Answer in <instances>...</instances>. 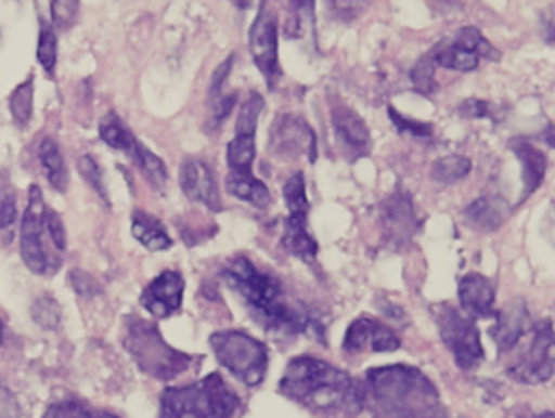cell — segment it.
<instances>
[{"label": "cell", "mask_w": 555, "mask_h": 418, "mask_svg": "<svg viewBox=\"0 0 555 418\" xmlns=\"http://www.w3.org/2000/svg\"><path fill=\"white\" fill-rule=\"evenodd\" d=\"M279 391L317 418H356L365 408L362 382L317 356L292 358Z\"/></svg>", "instance_id": "obj_1"}, {"label": "cell", "mask_w": 555, "mask_h": 418, "mask_svg": "<svg viewBox=\"0 0 555 418\" xmlns=\"http://www.w3.org/2000/svg\"><path fill=\"white\" fill-rule=\"evenodd\" d=\"M223 280L245 300L249 313L268 332L282 337L313 334L323 339V327L307 311L292 306L274 275L258 271L245 256L232 259L222 272Z\"/></svg>", "instance_id": "obj_2"}, {"label": "cell", "mask_w": 555, "mask_h": 418, "mask_svg": "<svg viewBox=\"0 0 555 418\" xmlns=\"http://www.w3.org/2000/svg\"><path fill=\"white\" fill-rule=\"evenodd\" d=\"M363 405L372 418H443L437 386L415 366H378L366 371Z\"/></svg>", "instance_id": "obj_3"}, {"label": "cell", "mask_w": 555, "mask_h": 418, "mask_svg": "<svg viewBox=\"0 0 555 418\" xmlns=\"http://www.w3.org/2000/svg\"><path fill=\"white\" fill-rule=\"evenodd\" d=\"M122 345L142 373L160 381H171L193 365V356L173 349L162 336L157 324L142 317L126 319Z\"/></svg>", "instance_id": "obj_4"}, {"label": "cell", "mask_w": 555, "mask_h": 418, "mask_svg": "<svg viewBox=\"0 0 555 418\" xmlns=\"http://www.w3.org/2000/svg\"><path fill=\"white\" fill-rule=\"evenodd\" d=\"M216 358L236 379L249 388L264 381L269 369V350L261 340L243 330H220L209 339Z\"/></svg>", "instance_id": "obj_5"}, {"label": "cell", "mask_w": 555, "mask_h": 418, "mask_svg": "<svg viewBox=\"0 0 555 418\" xmlns=\"http://www.w3.org/2000/svg\"><path fill=\"white\" fill-rule=\"evenodd\" d=\"M434 316L441 340L453 353L454 363L464 371L477 368L486 353L476 321L448 303L434 306Z\"/></svg>", "instance_id": "obj_6"}, {"label": "cell", "mask_w": 555, "mask_h": 418, "mask_svg": "<svg viewBox=\"0 0 555 418\" xmlns=\"http://www.w3.org/2000/svg\"><path fill=\"white\" fill-rule=\"evenodd\" d=\"M47 209L48 206L40 187L37 184H31L27 209L22 219L21 252L25 265L38 275H47L50 271L56 272L54 265L51 264L50 252L44 246V235H47L44 213H47Z\"/></svg>", "instance_id": "obj_7"}, {"label": "cell", "mask_w": 555, "mask_h": 418, "mask_svg": "<svg viewBox=\"0 0 555 418\" xmlns=\"http://www.w3.org/2000/svg\"><path fill=\"white\" fill-rule=\"evenodd\" d=\"M249 53L253 63L268 82V89L274 90L282 77L279 64V24L274 11L268 8V2H261L249 28Z\"/></svg>", "instance_id": "obj_8"}, {"label": "cell", "mask_w": 555, "mask_h": 418, "mask_svg": "<svg viewBox=\"0 0 555 418\" xmlns=\"http://www.w3.org/2000/svg\"><path fill=\"white\" fill-rule=\"evenodd\" d=\"M554 375V326L539 321L532 327V340L525 355L508 368V376L521 384H542Z\"/></svg>", "instance_id": "obj_9"}, {"label": "cell", "mask_w": 555, "mask_h": 418, "mask_svg": "<svg viewBox=\"0 0 555 418\" xmlns=\"http://www.w3.org/2000/svg\"><path fill=\"white\" fill-rule=\"evenodd\" d=\"M269 151L282 160H297L305 157L314 164L318 158V141L311 126L300 116L281 115L272 125L269 134Z\"/></svg>", "instance_id": "obj_10"}, {"label": "cell", "mask_w": 555, "mask_h": 418, "mask_svg": "<svg viewBox=\"0 0 555 418\" xmlns=\"http://www.w3.org/2000/svg\"><path fill=\"white\" fill-rule=\"evenodd\" d=\"M331 122L337 148L347 161L353 164L372 154L373 139L369 126L352 108L346 105L333 106Z\"/></svg>", "instance_id": "obj_11"}, {"label": "cell", "mask_w": 555, "mask_h": 418, "mask_svg": "<svg viewBox=\"0 0 555 418\" xmlns=\"http://www.w3.org/2000/svg\"><path fill=\"white\" fill-rule=\"evenodd\" d=\"M401 347L395 330L370 317H359L347 327L343 349L347 353H391Z\"/></svg>", "instance_id": "obj_12"}, {"label": "cell", "mask_w": 555, "mask_h": 418, "mask_svg": "<svg viewBox=\"0 0 555 418\" xmlns=\"http://www.w3.org/2000/svg\"><path fill=\"white\" fill-rule=\"evenodd\" d=\"M382 225L386 243L392 248H402L411 241L417 230L414 203L408 193H395L382 204Z\"/></svg>", "instance_id": "obj_13"}, {"label": "cell", "mask_w": 555, "mask_h": 418, "mask_svg": "<svg viewBox=\"0 0 555 418\" xmlns=\"http://www.w3.org/2000/svg\"><path fill=\"white\" fill-rule=\"evenodd\" d=\"M183 275L177 271H164L158 277H155L141 295V304L158 319L173 316L184 297Z\"/></svg>", "instance_id": "obj_14"}, {"label": "cell", "mask_w": 555, "mask_h": 418, "mask_svg": "<svg viewBox=\"0 0 555 418\" xmlns=\"http://www.w3.org/2000/svg\"><path fill=\"white\" fill-rule=\"evenodd\" d=\"M180 186L188 199L203 204L212 212H222L219 186L206 161L186 158L180 168Z\"/></svg>", "instance_id": "obj_15"}, {"label": "cell", "mask_w": 555, "mask_h": 418, "mask_svg": "<svg viewBox=\"0 0 555 418\" xmlns=\"http://www.w3.org/2000/svg\"><path fill=\"white\" fill-rule=\"evenodd\" d=\"M158 418H212L203 379L194 384L165 389Z\"/></svg>", "instance_id": "obj_16"}, {"label": "cell", "mask_w": 555, "mask_h": 418, "mask_svg": "<svg viewBox=\"0 0 555 418\" xmlns=\"http://www.w3.org/2000/svg\"><path fill=\"white\" fill-rule=\"evenodd\" d=\"M495 324L489 334L495 342L499 353L512 352L521 337L531 329V317L522 300H512L493 314Z\"/></svg>", "instance_id": "obj_17"}, {"label": "cell", "mask_w": 555, "mask_h": 418, "mask_svg": "<svg viewBox=\"0 0 555 418\" xmlns=\"http://www.w3.org/2000/svg\"><path fill=\"white\" fill-rule=\"evenodd\" d=\"M457 297L463 313L470 319H489L495 314V288L486 275L477 272L464 275L457 285Z\"/></svg>", "instance_id": "obj_18"}, {"label": "cell", "mask_w": 555, "mask_h": 418, "mask_svg": "<svg viewBox=\"0 0 555 418\" xmlns=\"http://www.w3.org/2000/svg\"><path fill=\"white\" fill-rule=\"evenodd\" d=\"M509 151L515 154L519 165H521L522 203V200L531 197L544 183L547 157L541 148L535 147L525 138H518L509 142Z\"/></svg>", "instance_id": "obj_19"}, {"label": "cell", "mask_w": 555, "mask_h": 418, "mask_svg": "<svg viewBox=\"0 0 555 418\" xmlns=\"http://www.w3.org/2000/svg\"><path fill=\"white\" fill-rule=\"evenodd\" d=\"M509 215V206L503 197L486 196L474 200L464 209L463 220L470 230L493 233L502 228Z\"/></svg>", "instance_id": "obj_20"}, {"label": "cell", "mask_w": 555, "mask_h": 418, "mask_svg": "<svg viewBox=\"0 0 555 418\" xmlns=\"http://www.w3.org/2000/svg\"><path fill=\"white\" fill-rule=\"evenodd\" d=\"M282 246L288 254L300 259L305 264L314 262L320 246L308 232V217L288 215V219L285 220Z\"/></svg>", "instance_id": "obj_21"}, {"label": "cell", "mask_w": 555, "mask_h": 418, "mask_svg": "<svg viewBox=\"0 0 555 418\" xmlns=\"http://www.w3.org/2000/svg\"><path fill=\"white\" fill-rule=\"evenodd\" d=\"M131 233L145 249L152 252L167 251L173 246V239L160 219L145 210H134L131 217Z\"/></svg>", "instance_id": "obj_22"}, {"label": "cell", "mask_w": 555, "mask_h": 418, "mask_svg": "<svg viewBox=\"0 0 555 418\" xmlns=\"http://www.w3.org/2000/svg\"><path fill=\"white\" fill-rule=\"evenodd\" d=\"M204 389L209 399L212 418H233L242 408V399L227 384L220 373H210L203 378Z\"/></svg>", "instance_id": "obj_23"}, {"label": "cell", "mask_w": 555, "mask_h": 418, "mask_svg": "<svg viewBox=\"0 0 555 418\" xmlns=\"http://www.w3.org/2000/svg\"><path fill=\"white\" fill-rule=\"evenodd\" d=\"M225 186L230 196L251 204L258 209H266L272 203L271 191L253 173H232L230 171Z\"/></svg>", "instance_id": "obj_24"}, {"label": "cell", "mask_w": 555, "mask_h": 418, "mask_svg": "<svg viewBox=\"0 0 555 418\" xmlns=\"http://www.w3.org/2000/svg\"><path fill=\"white\" fill-rule=\"evenodd\" d=\"M38 158H40L44 177L50 181L51 186L57 193H66L67 186H69V170H67L60 145L53 139H44L38 147Z\"/></svg>", "instance_id": "obj_25"}, {"label": "cell", "mask_w": 555, "mask_h": 418, "mask_svg": "<svg viewBox=\"0 0 555 418\" xmlns=\"http://www.w3.org/2000/svg\"><path fill=\"white\" fill-rule=\"evenodd\" d=\"M256 160V135L238 134L227 145V164L232 173H253Z\"/></svg>", "instance_id": "obj_26"}, {"label": "cell", "mask_w": 555, "mask_h": 418, "mask_svg": "<svg viewBox=\"0 0 555 418\" xmlns=\"http://www.w3.org/2000/svg\"><path fill=\"white\" fill-rule=\"evenodd\" d=\"M129 157L135 161L141 168L142 174L147 178L149 183L155 187H164L168 180L167 167L160 157L149 151L142 142L135 141L131 151L128 152Z\"/></svg>", "instance_id": "obj_27"}, {"label": "cell", "mask_w": 555, "mask_h": 418, "mask_svg": "<svg viewBox=\"0 0 555 418\" xmlns=\"http://www.w3.org/2000/svg\"><path fill=\"white\" fill-rule=\"evenodd\" d=\"M430 54L437 66L457 70V73H470L479 66L480 57L477 54L460 50L453 43L437 44Z\"/></svg>", "instance_id": "obj_28"}, {"label": "cell", "mask_w": 555, "mask_h": 418, "mask_svg": "<svg viewBox=\"0 0 555 418\" xmlns=\"http://www.w3.org/2000/svg\"><path fill=\"white\" fill-rule=\"evenodd\" d=\"M470 170H473V164H470L469 158L464 157V155H448V157L435 161L430 170V177L435 183L450 186V184L457 183V181L466 178Z\"/></svg>", "instance_id": "obj_29"}, {"label": "cell", "mask_w": 555, "mask_h": 418, "mask_svg": "<svg viewBox=\"0 0 555 418\" xmlns=\"http://www.w3.org/2000/svg\"><path fill=\"white\" fill-rule=\"evenodd\" d=\"M100 138L106 145L115 151L125 152L126 155L131 151L132 144L138 141L135 135L129 131L128 126L115 113H109L100 122Z\"/></svg>", "instance_id": "obj_30"}, {"label": "cell", "mask_w": 555, "mask_h": 418, "mask_svg": "<svg viewBox=\"0 0 555 418\" xmlns=\"http://www.w3.org/2000/svg\"><path fill=\"white\" fill-rule=\"evenodd\" d=\"M34 76L25 80L12 93L9 108H11L12 118L18 128H27L30 125L31 115H34Z\"/></svg>", "instance_id": "obj_31"}, {"label": "cell", "mask_w": 555, "mask_h": 418, "mask_svg": "<svg viewBox=\"0 0 555 418\" xmlns=\"http://www.w3.org/2000/svg\"><path fill=\"white\" fill-rule=\"evenodd\" d=\"M454 47L460 50L467 51V53L477 54L479 57H486V60L499 61L500 53L482 37L479 28L477 27H464L457 31L454 40L451 41Z\"/></svg>", "instance_id": "obj_32"}, {"label": "cell", "mask_w": 555, "mask_h": 418, "mask_svg": "<svg viewBox=\"0 0 555 418\" xmlns=\"http://www.w3.org/2000/svg\"><path fill=\"white\" fill-rule=\"evenodd\" d=\"M284 199L291 215L308 217L310 200H308L304 171H297L288 178L284 186Z\"/></svg>", "instance_id": "obj_33"}, {"label": "cell", "mask_w": 555, "mask_h": 418, "mask_svg": "<svg viewBox=\"0 0 555 418\" xmlns=\"http://www.w3.org/2000/svg\"><path fill=\"white\" fill-rule=\"evenodd\" d=\"M43 418H119L118 415L105 410H95L86 402L61 401L54 402L44 412Z\"/></svg>", "instance_id": "obj_34"}, {"label": "cell", "mask_w": 555, "mask_h": 418, "mask_svg": "<svg viewBox=\"0 0 555 418\" xmlns=\"http://www.w3.org/2000/svg\"><path fill=\"white\" fill-rule=\"evenodd\" d=\"M435 64L430 53L424 54L421 60L415 63L411 70V83L415 92L424 96H431L438 90L437 80H435Z\"/></svg>", "instance_id": "obj_35"}, {"label": "cell", "mask_w": 555, "mask_h": 418, "mask_svg": "<svg viewBox=\"0 0 555 418\" xmlns=\"http://www.w3.org/2000/svg\"><path fill=\"white\" fill-rule=\"evenodd\" d=\"M37 60L48 74H53L57 63V37L53 25L40 18V38H38Z\"/></svg>", "instance_id": "obj_36"}, {"label": "cell", "mask_w": 555, "mask_h": 418, "mask_svg": "<svg viewBox=\"0 0 555 418\" xmlns=\"http://www.w3.org/2000/svg\"><path fill=\"white\" fill-rule=\"evenodd\" d=\"M266 102L259 93L253 92L249 99L243 103L236 119L235 135H256L258 131L259 116L264 109Z\"/></svg>", "instance_id": "obj_37"}, {"label": "cell", "mask_w": 555, "mask_h": 418, "mask_svg": "<svg viewBox=\"0 0 555 418\" xmlns=\"http://www.w3.org/2000/svg\"><path fill=\"white\" fill-rule=\"evenodd\" d=\"M31 316H34L35 323L43 329H56L61 323L60 303L51 295H43L35 301L34 308H31Z\"/></svg>", "instance_id": "obj_38"}, {"label": "cell", "mask_w": 555, "mask_h": 418, "mask_svg": "<svg viewBox=\"0 0 555 418\" xmlns=\"http://www.w3.org/2000/svg\"><path fill=\"white\" fill-rule=\"evenodd\" d=\"M389 119L396 131L401 135H409L414 139H430L434 135V126L430 122L417 121V119H409L396 112L392 106L388 108Z\"/></svg>", "instance_id": "obj_39"}, {"label": "cell", "mask_w": 555, "mask_h": 418, "mask_svg": "<svg viewBox=\"0 0 555 418\" xmlns=\"http://www.w3.org/2000/svg\"><path fill=\"white\" fill-rule=\"evenodd\" d=\"M17 220V196L9 180L0 177V230L9 228Z\"/></svg>", "instance_id": "obj_40"}, {"label": "cell", "mask_w": 555, "mask_h": 418, "mask_svg": "<svg viewBox=\"0 0 555 418\" xmlns=\"http://www.w3.org/2000/svg\"><path fill=\"white\" fill-rule=\"evenodd\" d=\"M77 168H79L80 174L86 178L87 183L100 194L105 203H108V193H106L105 181H103V171L100 165L96 164L95 158L90 155H83L77 161Z\"/></svg>", "instance_id": "obj_41"}, {"label": "cell", "mask_w": 555, "mask_h": 418, "mask_svg": "<svg viewBox=\"0 0 555 418\" xmlns=\"http://www.w3.org/2000/svg\"><path fill=\"white\" fill-rule=\"evenodd\" d=\"M80 2H51V15H53L54 27L60 30H69L77 22L79 15Z\"/></svg>", "instance_id": "obj_42"}, {"label": "cell", "mask_w": 555, "mask_h": 418, "mask_svg": "<svg viewBox=\"0 0 555 418\" xmlns=\"http://www.w3.org/2000/svg\"><path fill=\"white\" fill-rule=\"evenodd\" d=\"M44 226H47L48 236L53 241L54 248L60 252L66 251L67 248V233L64 228L63 219L56 210L48 207L47 213H44Z\"/></svg>", "instance_id": "obj_43"}, {"label": "cell", "mask_w": 555, "mask_h": 418, "mask_svg": "<svg viewBox=\"0 0 555 418\" xmlns=\"http://www.w3.org/2000/svg\"><path fill=\"white\" fill-rule=\"evenodd\" d=\"M69 282L74 290L82 297H93V295L102 293V285L96 282V278H93L87 272L79 271V269L70 272Z\"/></svg>", "instance_id": "obj_44"}, {"label": "cell", "mask_w": 555, "mask_h": 418, "mask_svg": "<svg viewBox=\"0 0 555 418\" xmlns=\"http://www.w3.org/2000/svg\"><path fill=\"white\" fill-rule=\"evenodd\" d=\"M236 99L238 96L235 93L232 95L219 96V99L214 100L212 102V119H210V125L214 128H219L222 122H225V119L232 115L233 108H235Z\"/></svg>", "instance_id": "obj_45"}, {"label": "cell", "mask_w": 555, "mask_h": 418, "mask_svg": "<svg viewBox=\"0 0 555 418\" xmlns=\"http://www.w3.org/2000/svg\"><path fill=\"white\" fill-rule=\"evenodd\" d=\"M460 115L466 119H486L492 116V106L483 100L469 99L460 106Z\"/></svg>", "instance_id": "obj_46"}, {"label": "cell", "mask_w": 555, "mask_h": 418, "mask_svg": "<svg viewBox=\"0 0 555 418\" xmlns=\"http://www.w3.org/2000/svg\"><path fill=\"white\" fill-rule=\"evenodd\" d=\"M233 56H230L225 63L220 64L214 73L212 80H210L209 96L210 100H217L222 96V89L225 86V80L229 79V74L232 73Z\"/></svg>", "instance_id": "obj_47"}, {"label": "cell", "mask_w": 555, "mask_h": 418, "mask_svg": "<svg viewBox=\"0 0 555 418\" xmlns=\"http://www.w3.org/2000/svg\"><path fill=\"white\" fill-rule=\"evenodd\" d=\"M8 404V392L2 391V388H0V412L4 410Z\"/></svg>", "instance_id": "obj_48"}, {"label": "cell", "mask_w": 555, "mask_h": 418, "mask_svg": "<svg viewBox=\"0 0 555 418\" xmlns=\"http://www.w3.org/2000/svg\"><path fill=\"white\" fill-rule=\"evenodd\" d=\"M2 340H4V323L0 319V345H2Z\"/></svg>", "instance_id": "obj_49"}]
</instances>
